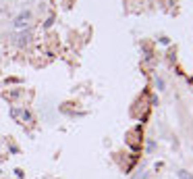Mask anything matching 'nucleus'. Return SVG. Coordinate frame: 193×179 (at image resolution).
I'll list each match as a JSON object with an SVG mask.
<instances>
[{
  "label": "nucleus",
  "mask_w": 193,
  "mask_h": 179,
  "mask_svg": "<svg viewBox=\"0 0 193 179\" xmlns=\"http://www.w3.org/2000/svg\"><path fill=\"white\" fill-rule=\"evenodd\" d=\"M29 19H31V13H29V11H23V13H21V15L15 19V27H23V25H25Z\"/></svg>",
  "instance_id": "1"
},
{
  "label": "nucleus",
  "mask_w": 193,
  "mask_h": 179,
  "mask_svg": "<svg viewBox=\"0 0 193 179\" xmlns=\"http://www.w3.org/2000/svg\"><path fill=\"white\" fill-rule=\"evenodd\" d=\"M23 119H25V121H31V113H29V110H23Z\"/></svg>",
  "instance_id": "2"
}]
</instances>
